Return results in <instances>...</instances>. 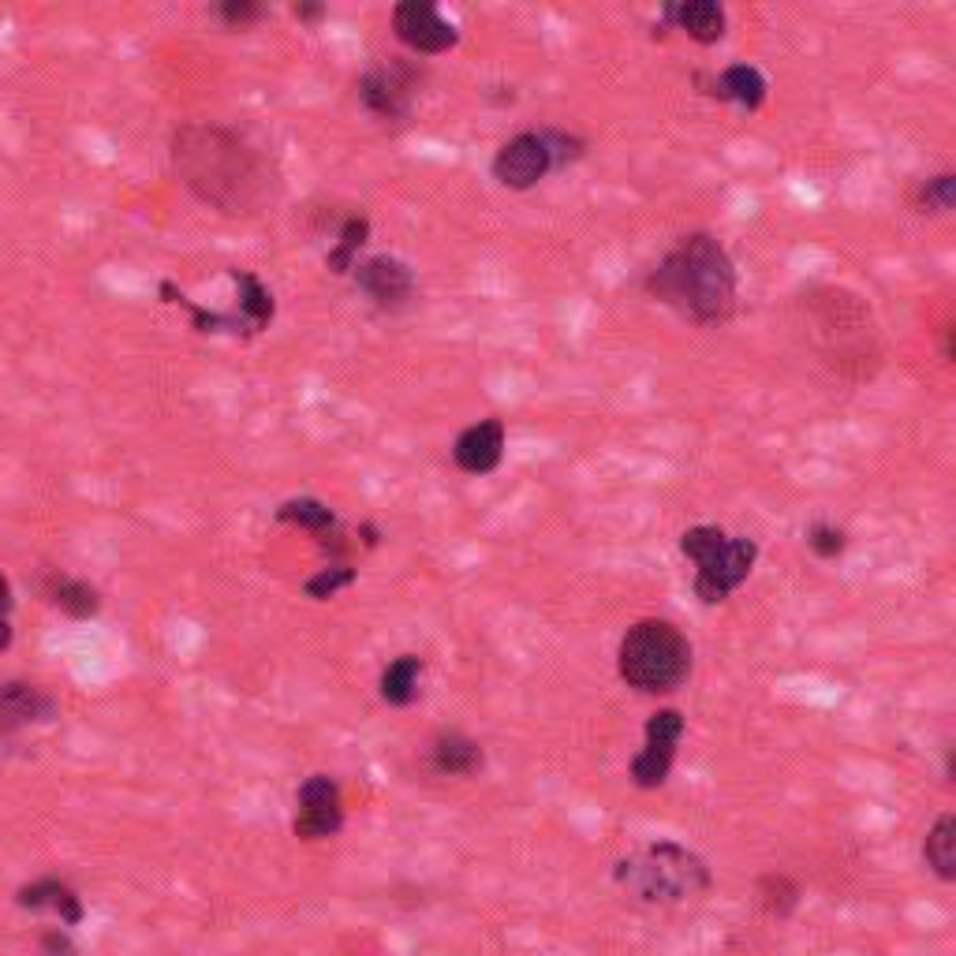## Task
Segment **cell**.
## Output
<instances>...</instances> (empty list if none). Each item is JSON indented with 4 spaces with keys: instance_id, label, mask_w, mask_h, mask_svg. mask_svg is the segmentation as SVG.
I'll use <instances>...</instances> for the list:
<instances>
[{
    "instance_id": "4",
    "label": "cell",
    "mask_w": 956,
    "mask_h": 956,
    "mask_svg": "<svg viewBox=\"0 0 956 956\" xmlns=\"http://www.w3.org/2000/svg\"><path fill=\"white\" fill-rule=\"evenodd\" d=\"M613 879L635 901L680 904L710 890V866L676 841H654L617 863Z\"/></svg>"
},
{
    "instance_id": "20",
    "label": "cell",
    "mask_w": 956,
    "mask_h": 956,
    "mask_svg": "<svg viewBox=\"0 0 956 956\" xmlns=\"http://www.w3.org/2000/svg\"><path fill=\"white\" fill-rule=\"evenodd\" d=\"M367 235H370L367 217H363V213L348 217V221L340 224V232H337V248L325 254V265H329L333 273H351L355 259H359V248L367 243Z\"/></svg>"
},
{
    "instance_id": "1",
    "label": "cell",
    "mask_w": 956,
    "mask_h": 956,
    "mask_svg": "<svg viewBox=\"0 0 956 956\" xmlns=\"http://www.w3.org/2000/svg\"><path fill=\"white\" fill-rule=\"evenodd\" d=\"M172 165L195 195L221 213L248 217L273 199V176L240 135L210 124H187L172 139Z\"/></svg>"
},
{
    "instance_id": "9",
    "label": "cell",
    "mask_w": 956,
    "mask_h": 956,
    "mask_svg": "<svg viewBox=\"0 0 956 956\" xmlns=\"http://www.w3.org/2000/svg\"><path fill=\"white\" fill-rule=\"evenodd\" d=\"M680 736H684V714H680V710H658V714H650L643 752L632 758V781L639 788L665 785L669 770H673Z\"/></svg>"
},
{
    "instance_id": "12",
    "label": "cell",
    "mask_w": 956,
    "mask_h": 956,
    "mask_svg": "<svg viewBox=\"0 0 956 956\" xmlns=\"http://www.w3.org/2000/svg\"><path fill=\"white\" fill-rule=\"evenodd\" d=\"M505 460V422L479 419L452 441V463L463 475H494Z\"/></svg>"
},
{
    "instance_id": "5",
    "label": "cell",
    "mask_w": 956,
    "mask_h": 956,
    "mask_svg": "<svg viewBox=\"0 0 956 956\" xmlns=\"http://www.w3.org/2000/svg\"><path fill=\"white\" fill-rule=\"evenodd\" d=\"M680 554L695 560L698 602H725L736 587L752 576L758 560V542L747 535H725L717 524H698L680 535Z\"/></svg>"
},
{
    "instance_id": "15",
    "label": "cell",
    "mask_w": 956,
    "mask_h": 956,
    "mask_svg": "<svg viewBox=\"0 0 956 956\" xmlns=\"http://www.w3.org/2000/svg\"><path fill=\"white\" fill-rule=\"evenodd\" d=\"M430 763L438 774L468 777L482 766V747L479 740H471V736H463V733H441L438 740L430 744Z\"/></svg>"
},
{
    "instance_id": "31",
    "label": "cell",
    "mask_w": 956,
    "mask_h": 956,
    "mask_svg": "<svg viewBox=\"0 0 956 956\" xmlns=\"http://www.w3.org/2000/svg\"><path fill=\"white\" fill-rule=\"evenodd\" d=\"M8 643H12V628H8L4 620H0V650H4Z\"/></svg>"
},
{
    "instance_id": "27",
    "label": "cell",
    "mask_w": 956,
    "mask_h": 956,
    "mask_svg": "<svg viewBox=\"0 0 956 956\" xmlns=\"http://www.w3.org/2000/svg\"><path fill=\"white\" fill-rule=\"evenodd\" d=\"M763 896H766V908L785 915L796 904V885L781 879V874H770V879H763Z\"/></svg>"
},
{
    "instance_id": "19",
    "label": "cell",
    "mask_w": 956,
    "mask_h": 956,
    "mask_svg": "<svg viewBox=\"0 0 956 956\" xmlns=\"http://www.w3.org/2000/svg\"><path fill=\"white\" fill-rule=\"evenodd\" d=\"M923 855H926V863L934 866L938 879H945V882L956 879V818L953 815H942L938 822L931 826Z\"/></svg>"
},
{
    "instance_id": "16",
    "label": "cell",
    "mask_w": 956,
    "mask_h": 956,
    "mask_svg": "<svg viewBox=\"0 0 956 956\" xmlns=\"http://www.w3.org/2000/svg\"><path fill=\"white\" fill-rule=\"evenodd\" d=\"M53 714V703L45 695H38L27 684H8L0 687V733H12V728L34 722V717Z\"/></svg>"
},
{
    "instance_id": "30",
    "label": "cell",
    "mask_w": 956,
    "mask_h": 956,
    "mask_svg": "<svg viewBox=\"0 0 956 956\" xmlns=\"http://www.w3.org/2000/svg\"><path fill=\"white\" fill-rule=\"evenodd\" d=\"M8 606H12V587H8V579L0 576V613H4Z\"/></svg>"
},
{
    "instance_id": "13",
    "label": "cell",
    "mask_w": 956,
    "mask_h": 956,
    "mask_svg": "<svg viewBox=\"0 0 956 956\" xmlns=\"http://www.w3.org/2000/svg\"><path fill=\"white\" fill-rule=\"evenodd\" d=\"M695 86L706 97H714V102H733L747 108V113H758L766 105V94H770V83H766V75L755 64H728L717 75L698 72Z\"/></svg>"
},
{
    "instance_id": "26",
    "label": "cell",
    "mask_w": 956,
    "mask_h": 956,
    "mask_svg": "<svg viewBox=\"0 0 956 956\" xmlns=\"http://www.w3.org/2000/svg\"><path fill=\"white\" fill-rule=\"evenodd\" d=\"M351 579H355V571H351V568H344V565L322 568L318 576L307 579V595H311V598H333L340 587H348Z\"/></svg>"
},
{
    "instance_id": "8",
    "label": "cell",
    "mask_w": 956,
    "mask_h": 956,
    "mask_svg": "<svg viewBox=\"0 0 956 956\" xmlns=\"http://www.w3.org/2000/svg\"><path fill=\"white\" fill-rule=\"evenodd\" d=\"M392 34L419 56H441L460 45L456 23L427 0H403V4L392 8Z\"/></svg>"
},
{
    "instance_id": "24",
    "label": "cell",
    "mask_w": 956,
    "mask_h": 956,
    "mask_svg": "<svg viewBox=\"0 0 956 956\" xmlns=\"http://www.w3.org/2000/svg\"><path fill=\"white\" fill-rule=\"evenodd\" d=\"M53 595H56V606H61L64 613H72V617H91V613H97V595H94V587H86V584H75V579H61Z\"/></svg>"
},
{
    "instance_id": "10",
    "label": "cell",
    "mask_w": 956,
    "mask_h": 956,
    "mask_svg": "<svg viewBox=\"0 0 956 956\" xmlns=\"http://www.w3.org/2000/svg\"><path fill=\"white\" fill-rule=\"evenodd\" d=\"M355 284L381 311H403L416 295V273L392 254H374L363 265H355Z\"/></svg>"
},
{
    "instance_id": "29",
    "label": "cell",
    "mask_w": 956,
    "mask_h": 956,
    "mask_svg": "<svg viewBox=\"0 0 956 956\" xmlns=\"http://www.w3.org/2000/svg\"><path fill=\"white\" fill-rule=\"evenodd\" d=\"M322 15H325L322 4H295V19H303V23H318Z\"/></svg>"
},
{
    "instance_id": "7",
    "label": "cell",
    "mask_w": 956,
    "mask_h": 956,
    "mask_svg": "<svg viewBox=\"0 0 956 956\" xmlns=\"http://www.w3.org/2000/svg\"><path fill=\"white\" fill-rule=\"evenodd\" d=\"M422 86V72L403 56H389V61L374 64L367 75L359 78V102L367 105L378 120H408L411 102H416Z\"/></svg>"
},
{
    "instance_id": "22",
    "label": "cell",
    "mask_w": 956,
    "mask_h": 956,
    "mask_svg": "<svg viewBox=\"0 0 956 956\" xmlns=\"http://www.w3.org/2000/svg\"><path fill=\"white\" fill-rule=\"evenodd\" d=\"M956 202V176L953 172H938V176H926V180L915 187V213H931V217H942L949 213Z\"/></svg>"
},
{
    "instance_id": "17",
    "label": "cell",
    "mask_w": 956,
    "mask_h": 956,
    "mask_svg": "<svg viewBox=\"0 0 956 956\" xmlns=\"http://www.w3.org/2000/svg\"><path fill=\"white\" fill-rule=\"evenodd\" d=\"M232 281H235V288H240V322L248 325L251 333H262L265 325L273 322L270 288H265V284L248 270H232Z\"/></svg>"
},
{
    "instance_id": "18",
    "label": "cell",
    "mask_w": 956,
    "mask_h": 956,
    "mask_svg": "<svg viewBox=\"0 0 956 956\" xmlns=\"http://www.w3.org/2000/svg\"><path fill=\"white\" fill-rule=\"evenodd\" d=\"M419 676H422V658L400 654L397 662H389V669L381 673V698H386L389 706H408L411 698L419 695Z\"/></svg>"
},
{
    "instance_id": "14",
    "label": "cell",
    "mask_w": 956,
    "mask_h": 956,
    "mask_svg": "<svg viewBox=\"0 0 956 956\" xmlns=\"http://www.w3.org/2000/svg\"><path fill=\"white\" fill-rule=\"evenodd\" d=\"M662 31H680L698 45H717L728 31V15L717 0H680L662 8Z\"/></svg>"
},
{
    "instance_id": "25",
    "label": "cell",
    "mask_w": 956,
    "mask_h": 956,
    "mask_svg": "<svg viewBox=\"0 0 956 956\" xmlns=\"http://www.w3.org/2000/svg\"><path fill=\"white\" fill-rule=\"evenodd\" d=\"M807 546H811L815 557L822 560H833L844 554V546H849V535H844L837 524H826V519H818V524L807 527Z\"/></svg>"
},
{
    "instance_id": "21",
    "label": "cell",
    "mask_w": 956,
    "mask_h": 956,
    "mask_svg": "<svg viewBox=\"0 0 956 956\" xmlns=\"http://www.w3.org/2000/svg\"><path fill=\"white\" fill-rule=\"evenodd\" d=\"M277 519H281V524H300V527L314 530V535H329V530L337 527V516H333V508L322 505V501H314V497L284 501V505L277 508Z\"/></svg>"
},
{
    "instance_id": "3",
    "label": "cell",
    "mask_w": 956,
    "mask_h": 956,
    "mask_svg": "<svg viewBox=\"0 0 956 956\" xmlns=\"http://www.w3.org/2000/svg\"><path fill=\"white\" fill-rule=\"evenodd\" d=\"M617 673L635 692L669 695L692 676V643L669 620H639L620 639Z\"/></svg>"
},
{
    "instance_id": "2",
    "label": "cell",
    "mask_w": 956,
    "mask_h": 956,
    "mask_svg": "<svg viewBox=\"0 0 956 956\" xmlns=\"http://www.w3.org/2000/svg\"><path fill=\"white\" fill-rule=\"evenodd\" d=\"M643 288L650 300L676 311L684 322L714 329L736 314V295H740V273H736L733 254L725 243L710 232L680 235L654 270L647 273Z\"/></svg>"
},
{
    "instance_id": "11",
    "label": "cell",
    "mask_w": 956,
    "mask_h": 956,
    "mask_svg": "<svg viewBox=\"0 0 956 956\" xmlns=\"http://www.w3.org/2000/svg\"><path fill=\"white\" fill-rule=\"evenodd\" d=\"M344 811H340V788L333 777L314 774L300 788V815H295V833L307 837V841H322L340 830Z\"/></svg>"
},
{
    "instance_id": "6",
    "label": "cell",
    "mask_w": 956,
    "mask_h": 956,
    "mask_svg": "<svg viewBox=\"0 0 956 956\" xmlns=\"http://www.w3.org/2000/svg\"><path fill=\"white\" fill-rule=\"evenodd\" d=\"M549 172H557L554 146H549V127L538 132H519L508 143H501V150L490 161V176L508 187V191H530L546 180Z\"/></svg>"
},
{
    "instance_id": "23",
    "label": "cell",
    "mask_w": 956,
    "mask_h": 956,
    "mask_svg": "<svg viewBox=\"0 0 956 956\" xmlns=\"http://www.w3.org/2000/svg\"><path fill=\"white\" fill-rule=\"evenodd\" d=\"M19 904H27V908H56L64 915L67 923H75L78 915V901H75V893L67 890V885H61V882H38V885H31V890H23L19 893Z\"/></svg>"
},
{
    "instance_id": "28",
    "label": "cell",
    "mask_w": 956,
    "mask_h": 956,
    "mask_svg": "<svg viewBox=\"0 0 956 956\" xmlns=\"http://www.w3.org/2000/svg\"><path fill=\"white\" fill-rule=\"evenodd\" d=\"M217 15H221L229 27H240V31H243V27L259 23V19L265 15V8L254 4V0H224V4L217 8Z\"/></svg>"
}]
</instances>
